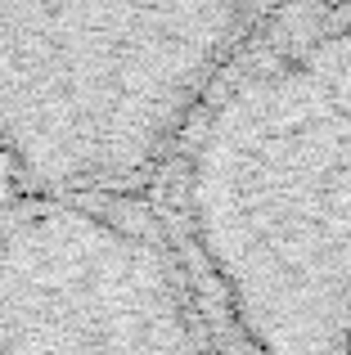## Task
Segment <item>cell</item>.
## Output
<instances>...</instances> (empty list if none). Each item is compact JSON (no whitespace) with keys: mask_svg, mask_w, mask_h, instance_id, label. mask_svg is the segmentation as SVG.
Here are the masks:
<instances>
[{"mask_svg":"<svg viewBox=\"0 0 351 355\" xmlns=\"http://www.w3.org/2000/svg\"><path fill=\"white\" fill-rule=\"evenodd\" d=\"M185 211L243 355H351V5L271 9L212 86Z\"/></svg>","mask_w":351,"mask_h":355,"instance_id":"cell-1","label":"cell"},{"mask_svg":"<svg viewBox=\"0 0 351 355\" xmlns=\"http://www.w3.org/2000/svg\"><path fill=\"white\" fill-rule=\"evenodd\" d=\"M5 171H9V162H5V153H0V189H5Z\"/></svg>","mask_w":351,"mask_h":355,"instance_id":"cell-2","label":"cell"}]
</instances>
